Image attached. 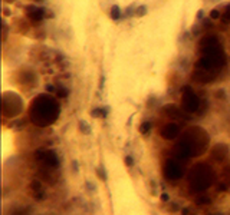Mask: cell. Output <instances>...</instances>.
Listing matches in <instances>:
<instances>
[{
    "mask_svg": "<svg viewBox=\"0 0 230 215\" xmlns=\"http://www.w3.org/2000/svg\"><path fill=\"white\" fill-rule=\"evenodd\" d=\"M200 52L203 56L194 66L193 79L199 83H210L226 65V56L216 36L203 37L200 40Z\"/></svg>",
    "mask_w": 230,
    "mask_h": 215,
    "instance_id": "cell-1",
    "label": "cell"
},
{
    "mask_svg": "<svg viewBox=\"0 0 230 215\" xmlns=\"http://www.w3.org/2000/svg\"><path fill=\"white\" fill-rule=\"evenodd\" d=\"M30 121L37 126H49L59 118V105L49 95H39L30 105Z\"/></svg>",
    "mask_w": 230,
    "mask_h": 215,
    "instance_id": "cell-2",
    "label": "cell"
},
{
    "mask_svg": "<svg viewBox=\"0 0 230 215\" xmlns=\"http://www.w3.org/2000/svg\"><path fill=\"white\" fill-rule=\"evenodd\" d=\"M180 144L177 145V156L180 159H189L193 155H201L207 149L209 136L204 131L193 128L187 132Z\"/></svg>",
    "mask_w": 230,
    "mask_h": 215,
    "instance_id": "cell-3",
    "label": "cell"
},
{
    "mask_svg": "<svg viewBox=\"0 0 230 215\" xmlns=\"http://www.w3.org/2000/svg\"><path fill=\"white\" fill-rule=\"evenodd\" d=\"M214 179V174L211 171L209 165L206 164H199L196 165L190 174V184L191 188L196 189L197 192H201L204 189H207L211 185Z\"/></svg>",
    "mask_w": 230,
    "mask_h": 215,
    "instance_id": "cell-4",
    "label": "cell"
},
{
    "mask_svg": "<svg viewBox=\"0 0 230 215\" xmlns=\"http://www.w3.org/2000/svg\"><path fill=\"white\" fill-rule=\"evenodd\" d=\"M200 107V99L194 91L191 89V86H184L183 87V111H186L187 113H194L196 111H199Z\"/></svg>",
    "mask_w": 230,
    "mask_h": 215,
    "instance_id": "cell-5",
    "label": "cell"
},
{
    "mask_svg": "<svg viewBox=\"0 0 230 215\" xmlns=\"http://www.w3.org/2000/svg\"><path fill=\"white\" fill-rule=\"evenodd\" d=\"M164 175H166L168 179H178L183 176V168L181 165L176 161V159H170L166 162V166H164Z\"/></svg>",
    "mask_w": 230,
    "mask_h": 215,
    "instance_id": "cell-6",
    "label": "cell"
},
{
    "mask_svg": "<svg viewBox=\"0 0 230 215\" xmlns=\"http://www.w3.org/2000/svg\"><path fill=\"white\" fill-rule=\"evenodd\" d=\"M36 159L41 161L46 168H55V166H58V156L53 151H37Z\"/></svg>",
    "mask_w": 230,
    "mask_h": 215,
    "instance_id": "cell-7",
    "label": "cell"
},
{
    "mask_svg": "<svg viewBox=\"0 0 230 215\" xmlns=\"http://www.w3.org/2000/svg\"><path fill=\"white\" fill-rule=\"evenodd\" d=\"M26 16L33 24H39V23H42V20H43L45 10L43 9H41V7L27 6L26 7Z\"/></svg>",
    "mask_w": 230,
    "mask_h": 215,
    "instance_id": "cell-8",
    "label": "cell"
},
{
    "mask_svg": "<svg viewBox=\"0 0 230 215\" xmlns=\"http://www.w3.org/2000/svg\"><path fill=\"white\" fill-rule=\"evenodd\" d=\"M160 134H161V136L164 139H174L177 135L180 134V126L177 123L170 122V123H167V125L162 126V129L160 131Z\"/></svg>",
    "mask_w": 230,
    "mask_h": 215,
    "instance_id": "cell-9",
    "label": "cell"
},
{
    "mask_svg": "<svg viewBox=\"0 0 230 215\" xmlns=\"http://www.w3.org/2000/svg\"><path fill=\"white\" fill-rule=\"evenodd\" d=\"M214 154H217L216 159H224L226 158V155L229 154V149L226 148V145H217L216 148H214Z\"/></svg>",
    "mask_w": 230,
    "mask_h": 215,
    "instance_id": "cell-10",
    "label": "cell"
},
{
    "mask_svg": "<svg viewBox=\"0 0 230 215\" xmlns=\"http://www.w3.org/2000/svg\"><path fill=\"white\" fill-rule=\"evenodd\" d=\"M107 113H108V107H96V109H94V111L91 112V115L94 118H99V116L105 118Z\"/></svg>",
    "mask_w": 230,
    "mask_h": 215,
    "instance_id": "cell-11",
    "label": "cell"
},
{
    "mask_svg": "<svg viewBox=\"0 0 230 215\" xmlns=\"http://www.w3.org/2000/svg\"><path fill=\"white\" fill-rule=\"evenodd\" d=\"M111 19L112 20H119L121 19V9L117 4L111 7Z\"/></svg>",
    "mask_w": 230,
    "mask_h": 215,
    "instance_id": "cell-12",
    "label": "cell"
},
{
    "mask_svg": "<svg viewBox=\"0 0 230 215\" xmlns=\"http://www.w3.org/2000/svg\"><path fill=\"white\" fill-rule=\"evenodd\" d=\"M140 131H141L142 135L148 134V132L151 131V122H142V125L140 126Z\"/></svg>",
    "mask_w": 230,
    "mask_h": 215,
    "instance_id": "cell-13",
    "label": "cell"
},
{
    "mask_svg": "<svg viewBox=\"0 0 230 215\" xmlns=\"http://www.w3.org/2000/svg\"><path fill=\"white\" fill-rule=\"evenodd\" d=\"M135 14L138 17H141V16H145L147 14V6L145 4H142V6H138L135 9Z\"/></svg>",
    "mask_w": 230,
    "mask_h": 215,
    "instance_id": "cell-14",
    "label": "cell"
},
{
    "mask_svg": "<svg viewBox=\"0 0 230 215\" xmlns=\"http://www.w3.org/2000/svg\"><path fill=\"white\" fill-rule=\"evenodd\" d=\"M222 22H223V23H229L230 22V4H227L226 12L222 14Z\"/></svg>",
    "mask_w": 230,
    "mask_h": 215,
    "instance_id": "cell-15",
    "label": "cell"
},
{
    "mask_svg": "<svg viewBox=\"0 0 230 215\" xmlns=\"http://www.w3.org/2000/svg\"><path fill=\"white\" fill-rule=\"evenodd\" d=\"M56 93L59 97H66L68 96V91H65V87H56Z\"/></svg>",
    "mask_w": 230,
    "mask_h": 215,
    "instance_id": "cell-16",
    "label": "cell"
},
{
    "mask_svg": "<svg viewBox=\"0 0 230 215\" xmlns=\"http://www.w3.org/2000/svg\"><path fill=\"white\" fill-rule=\"evenodd\" d=\"M220 16H222V14H220V12L217 10V9H213V10L210 12V19H213V20H217Z\"/></svg>",
    "mask_w": 230,
    "mask_h": 215,
    "instance_id": "cell-17",
    "label": "cell"
},
{
    "mask_svg": "<svg viewBox=\"0 0 230 215\" xmlns=\"http://www.w3.org/2000/svg\"><path fill=\"white\" fill-rule=\"evenodd\" d=\"M2 26H3V42L6 40V37H7V24H6V22H2Z\"/></svg>",
    "mask_w": 230,
    "mask_h": 215,
    "instance_id": "cell-18",
    "label": "cell"
},
{
    "mask_svg": "<svg viewBox=\"0 0 230 215\" xmlns=\"http://www.w3.org/2000/svg\"><path fill=\"white\" fill-rule=\"evenodd\" d=\"M79 129H82L84 132H88V126H86V122H79Z\"/></svg>",
    "mask_w": 230,
    "mask_h": 215,
    "instance_id": "cell-19",
    "label": "cell"
},
{
    "mask_svg": "<svg viewBox=\"0 0 230 215\" xmlns=\"http://www.w3.org/2000/svg\"><path fill=\"white\" fill-rule=\"evenodd\" d=\"M132 13H135V10H134V6H129L128 9H127V12H125V16H132Z\"/></svg>",
    "mask_w": 230,
    "mask_h": 215,
    "instance_id": "cell-20",
    "label": "cell"
},
{
    "mask_svg": "<svg viewBox=\"0 0 230 215\" xmlns=\"http://www.w3.org/2000/svg\"><path fill=\"white\" fill-rule=\"evenodd\" d=\"M125 164L128 165V166H132V164H134V162H132L131 156H127V158H125Z\"/></svg>",
    "mask_w": 230,
    "mask_h": 215,
    "instance_id": "cell-21",
    "label": "cell"
},
{
    "mask_svg": "<svg viewBox=\"0 0 230 215\" xmlns=\"http://www.w3.org/2000/svg\"><path fill=\"white\" fill-rule=\"evenodd\" d=\"M203 16H204V12L200 10L199 13H197V20H201V19H203Z\"/></svg>",
    "mask_w": 230,
    "mask_h": 215,
    "instance_id": "cell-22",
    "label": "cell"
},
{
    "mask_svg": "<svg viewBox=\"0 0 230 215\" xmlns=\"http://www.w3.org/2000/svg\"><path fill=\"white\" fill-rule=\"evenodd\" d=\"M46 91H47V92H53V91H55V87L52 86V85H47V86H46Z\"/></svg>",
    "mask_w": 230,
    "mask_h": 215,
    "instance_id": "cell-23",
    "label": "cell"
}]
</instances>
